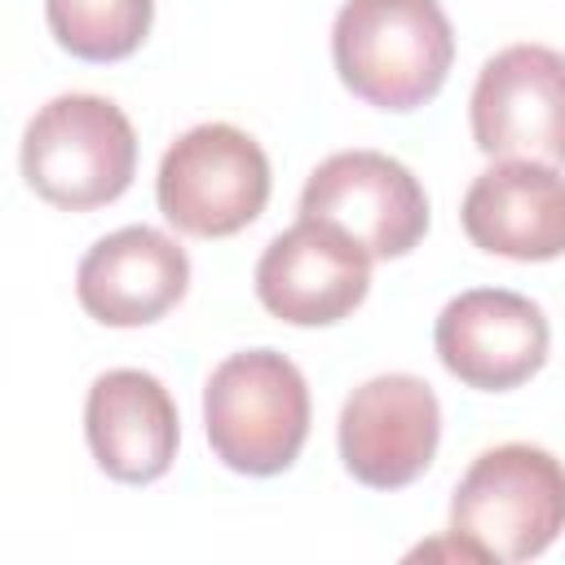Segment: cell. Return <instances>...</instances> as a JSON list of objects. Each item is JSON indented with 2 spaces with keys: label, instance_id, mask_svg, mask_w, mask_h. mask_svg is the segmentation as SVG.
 <instances>
[{
  "label": "cell",
  "instance_id": "obj_6",
  "mask_svg": "<svg viewBox=\"0 0 565 565\" xmlns=\"http://www.w3.org/2000/svg\"><path fill=\"white\" fill-rule=\"evenodd\" d=\"M468 119L481 154L565 168V53L547 44L499 49L477 75Z\"/></svg>",
  "mask_w": 565,
  "mask_h": 565
},
{
  "label": "cell",
  "instance_id": "obj_7",
  "mask_svg": "<svg viewBox=\"0 0 565 565\" xmlns=\"http://www.w3.org/2000/svg\"><path fill=\"white\" fill-rule=\"evenodd\" d=\"M300 216L340 225L353 243L366 247L371 260H393L424 238L428 199L411 168L393 154L340 150L309 172L300 190Z\"/></svg>",
  "mask_w": 565,
  "mask_h": 565
},
{
  "label": "cell",
  "instance_id": "obj_4",
  "mask_svg": "<svg viewBox=\"0 0 565 565\" xmlns=\"http://www.w3.org/2000/svg\"><path fill=\"white\" fill-rule=\"evenodd\" d=\"M137 172V132L128 115L97 93L44 102L22 132L26 185L66 212L115 203Z\"/></svg>",
  "mask_w": 565,
  "mask_h": 565
},
{
  "label": "cell",
  "instance_id": "obj_9",
  "mask_svg": "<svg viewBox=\"0 0 565 565\" xmlns=\"http://www.w3.org/2000/svg\"><path fill=\"white\" fill-rule=\"evenodd\" d=\"M441 406L428 380L388 371L358 384L340 411V459L371 490L411 486L437 455Z\"/></svg>",
  "mask_w": 565,
  "mask_h": 565
},
{
  "label": "cell",
  "instance_id": "obj_12",
  "mask_svg": "<svg viewBox=\"0 0 565 565\" xmlns=\"http://www.w3.org/2000/svg\"><path fill=\"white\" fill-rule=\"evenodd\" d=\"M84 437L97 468L124 486L159 481L181 441L172 393L137 366H115L93 380L84 402Z\"/></svg>",
  "mask_w": 565,
  "mask_h": 565
},
{
  "label": "cell",
  "instance_id": "obj_14",
  "mask_svg": "<svg viewBox=\"0 0 565 565\" xmlns=\"http://www.w3.org/2000/svg\"><path fill=\"white\" fill-rule=\"evenodd\" d=\"M53 40L79 62H119L141 49L154 0H44Z\"/></svg>",
  "mask_w": 565,
  "mask_h": 565
},
{
  "label": "cell",
  "instance_id": "obj_11",
  "mask_svg": "<svg viewBox=\"0 0 565 565\" xmlns=\"http://www.w3.org/2000/svg\"><path fill=\"white\" fill-rule=\"evenodd\" d=\"M185 287L190 256L154 225H124L97 238L75 269V296L84 313L106 327L159 322L185 296Z\"/></svg>",
  "mask_w": 565,
  "mask_h": 565
},
{
  "label": "cell",
  "instance_id": "obj_10",
  "mask_svg": "<svg viewBox=\"0 0 565 565\" xmlns=\"http://www.w3.org/2000/svg\"><path fill=\"white\" fill-rule=\"evenodd\" d=\"M433 344L441 366L459 384L481 393H508L539 375V366L547 362L552 331L530 296L503 287H472L446 300V309L437 313Z\"/></svg>",
  "mask_w": 565,
  "mask_h": 565
},
{
  "label": "cell",
  "instance_id": "obj_3",
  "mask_svg": "<svg viewBox=\"0 0 565 565\" xmlns=\"http://www.w3.org/2000/svg\"><path fill=\"white\" fill-rule=\"evenodd\" d=\"M565 530V463L530 441L481 450L450 494V534L486 561H534Z\"/></svg>",
  "mask_w": 565,
  "mask_h": 565
},
{
  "label": "cell",
  "instance_id": "obj_8",
  "mask_svg": "<svg viewBox=\"0 0 565 565\" xmlns=\"http://www.w3.org/2000/svg\"><path fill=\"white\" fill-rule=\"evenodd\" d=\"M371 287V256L340 225L300 216L269 238L256 260L260 305L291 327H331L349 318Z\"/></svg>",
  "mask_w": 565,
  "mask_h": 565
},
{
  "label": "cell",
  "instance_id": "obj_5",
  "mask_svg": "<svg viewBox=\"0 0 565 565\" xmlns=\"http://www.w3.org/2000/svg\"><path fill=\"white\" fill-rule=\"evenodd\" d=\"M159 212L194 238H230L269 203V159L234 124H194L159 163Z\"/></svg>",
  "mask_w": 565,
  "mask_h": 565
},
{
  "label": "cell",
  "instance_id": "obj_2",
  "mask_svg": "<svg viewBox=\"0 0 565 565\" xmlns=\"http://www.w3.org/2000/svg\"><path fill=\"white\" fill-rule=\"evenodd\" d=\"M212 455L243 477L287 472L309 437V384L278 349L230 353L203 388Z\"/></svg>",
  "mask_w": 565,
  "mask_h": 565
},
{
  "label": "cell",
  "instance_id": "obj_1",
  "mask_svg": "<svg viewBox=\"0 0 565 565\" xmlns=\"http://www.w3.org/2000/svg\"><path fill=\"white\" fill-rule=\"evenodd\" d=\"M331 57L353 97L380 110L433 102L455 62V31L437 0H344Z\"/></svg>",
  "mask_w": 565,
  "mask_h": 565
},
{
  "label": "cell",
  "instance_id": "obj_13",
  "mask_svg": "<svg viewBox=\"0 0 565 565\" xmlns=\"http://www.w3.org/2000/svg\"><path fill=\"white\" fill-rule=\"evenodd\" d=\"M463 234L508 260L565 256V177L552 163L503 159L463 194Z\"/></svg>",
  "mask_w": 565,
  "mask_h": 565
}]
</instances>
